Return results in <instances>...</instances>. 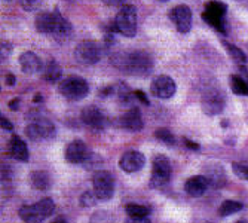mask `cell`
<instances>
[{"instance_id":"cell-40","label":"cell","mask_w":248,"mask_h":223,"mask_svg":"<svg viewBox=\"0 0 248 223\" xmlns=\"http://www.w3.org/2000/svg\"><path fill=\"white\" fill-rule=\"evenodd\" d=\"M18 107H19V98H14V100L9 103V109H11V110H18Z\"/></svg>"},{"instance_id":"cell-12","label":"cell","mask_w":248,"mask_h":223,"mask_svg":"<svg viewBox=\"0 0 248 223\" xmlns=\"http://www.w3.org/2000/svg\"><path fill=\"white\" fill-rule=\"evenodd\" d=\"M175 91H177V85H175L174 79L167 75L156 76L150 83V93L156 98L168 100L175 94Z\"/></svg>"},{"instance_id":"cell-17","label":"cell","mask_w":248,"mask_h":223,"mask_svg":"<svg viewBox=\"0 0 248 223\" xmlns=\"http://www.w3.org/2000/svg\"><path fill=\"white\" fill-rule=\"evenodd\" d=\"M119 124L124 129L131 131V132H139L143 129L144 127V121L141 116V112L137 107H131L129 110H126L125 113L121 116Z\"/></svg>"},{"instance_id":"cell-21","label":"cell","mask_w":248,"mask_h":223,"mask_svg":"<svg viewBox=\"0 0 248 223\" xmlns=\"http://www.w3.org/2000/svg\"><path fill=\"white\" fill-rule=\"evenodd\" d=\"M205 177H207L210 186H213V188H223L226 185V173H224V168L218 164L210 165L207 168Z\"/></svg>"},{"instance_id":"cell-22","label":"cell","mask_w":248,"mask_h":223,"mask_svg":"<svg viewBox=\"0 0 248 223\" xmlns=\"http://www.w3.org/2000/svg\"><path fill=\"white\" fill-rule=\"evenodd\" d=\"M42 76L43 79L49 82V83H55L61 79L62 76V70H61V67L60 64L55 61V60H49L46 64L43 65V69H42Z\"/></svg>"},{"instance_id":"cell-31","label":"cell","mask_w":248,"mask_h":223,"mask_svg":"<svg viewBox=\"0 0 248 223\" xmlns=\"http://www.w3.org/2000/svg\"><path fill=\"white\" fill-rule=\"evenodd\" d=\"M232 168H233V173H235L239 178H242V180L248 182V165L235 162V164H232Z\"/></svg>"},{"instance_id":"cell-23","label":"cell","mask_w":248,"mask_h":223,"mask_svg":"<svg viewBox=\"0 0 248 223\" xmlns=\"http://www.w3.org/2000/svg\"><path fill=\"white\" fill-rule=\"evenodd\" d=\"M31 186L37 191H48L51 188V175L46 171H33L29 175Z\"/></svg>"},{"instance_id":"cell-33","label":"cell","mask_w":248,"mask_h":223,"mask_svg":"<svg viewBox=\"0 0 248 223\" xmlns=\"http://www.w3.org/2000/svg\"><path fill=\"white\" fill-rule=\"evenodd\" d=\"M11 51H12L11 43L9 42H2V61H5V58L9 57Z\"/></svg>"},{"instance_id":"cell-8","label":"cell","mask_w":248,"mask_h":223,"mask_svg":"<svg viewBox=\"0 0 248 223\" xmlns=\"http://www.w3.org/2000/svg\"><path fill=\"white\" fill-rule=\"evenodd\" d=\"M172 174V167L165 155H155L152 159V175L150 185L153 188H162L167 185Z\"/></svg>"},{"instance_id":"cell-16","label":"cell","mask_w":248,"mask_h":223,"mask_svg":"<svg viewBox=\"0 0 248 223\" xmlns=\"http://www.w3.org/2000/svg\"><path fill=\"white\" fill-rule=\"evenodd\" d=\"M89 149L82 140H73L65 147V161L70 164H83L89 156Z\"/></svg>"},{"instance_id":"cell-41","label":"cell","mask_w":248,"mask_h":223,"mask_svg":"<svg viewBox=\"0 0 248 223\" xmlns=\"http://www.w3.org/2000/svg\"><path fill=\"white\" fill-rule=\"evenodd\" d=\"M51 223H67L64 219H61V217H58V219H55L54 222H51Z\"/></svg>"},{"instance_id":"cell-45","label":"cell","mask_w":248,"mask_h":223,"mask_svg":"<svg viewBox=\"0 0 248 223\" xmlns=\"http://www.w3.org/2000/svg\"><path fill=\"white\" fill-rule=\"evenodd\" d=\"M208 223H214V222H208Z\"/></svg>"},{"instance_id":"cell-15","label":"cell","mask_w":248,"mask_h":223,"mask_svg":"<svg viewBox=\"0 0 248 223\" xmlns=\"http://www.w3.org/2000/svg\"><path fill=\"white\" fill-rule=\"evenodd\" d=\"M146 165V156L139 150H128L119 158V167L125 173L140 171Z\"/></svg>"},{"instance_id":"cell-26","label":"cell","mask_w":248,"mask_h":223,"mask_svg":"<svg viewBox=\"0 0 248 223\" xmlns=\"http://www.w3.org/2000/svg\"><path fill=\"white\" fill-rule=\"evenodd\" d=\"M125 211L128 214V217L132 219H143V217H149V207L146 206H140V204H128L125 207Z\"/></svg>"},{"instance_id":"cell-18","label":"cell","mask_w":248,"mask_h":223,"mask_svg":"<svg viewBox=\"0 0 248 223\" xmlns=\"http://www.w3.org/2000/svg\"><path fill=\"white\" fill-rule=\"evenodd\" d=\"M208 186L210 183L205 175H193L185 183V192L192 198H199L207 192Z\"/></svg>"},{"instance_id":"cell-6","label":"cell","mask_w":248,"mask_h":223,"mask_svg":"<svg viewBox=\"0 0 248 223\" xmlns=\"http://www.w3.org/2000/svg\"><path fill=\"white\" fill-rule=\"evenodd\" d=\"M116 32L125 37H132L137 33V9L132 5H124L116 14L115 19Z\"/></svg>"},{"instance_id":"cell-38","label":"cell","mask_w":248,"mask_h":223,"mask_svg":"<svg viewBox=\"0 0 248 223\" xmlns=\"http://www.w3.org/2000/svg\"><path fill=\"white\" fill-rule=\"evenodd\" d=\"M107 6H119L124 3V0H103Z\"/></svg>"},{"instance_id":"cell-42","label":"cell","mask_w":248,"mask_h":223,"mask_svg":"<svg viewBox=\"0 0 248 223\" xmlns=\"http://www.w3.org/2000/svg\"><path fill=\"white\" fill-rule=\"evenodd\" d=\"M42 100H43V98H42V96H40V94H37V96L34 97V101H36V103H39V101H42Z\"/></svg>"},{"instance_id":"cell-13","label":"cell","mask_w":248,"mask_h":223,"mask_svg":"<svg viewBox=\"0 0 248 223\" xmlns=\"http://www.w3.org/2000/svg\"><path fill=\"white\" fill-rule=\"evenodd\" d=\"M168 16L174 22V26H175L178 33L186 34L190 32V29H192V11L189 6L178 5L168 12Z\"/></svg>"},{"instance_id":"cell-25","label":"cell","mask_w":248,"mask_h":223,"mask_svg":"<svg viewBox=\"0 0 248 223\" xmlns=\"http://www.w3.org/2000/svg\"><path fill=\"white\" fill-rule=\"evenodd\" d=\"M244 210V204L239 203V201H233V199H226V201H223L220 208H218V213L220 216L223 217H228V216H232L238 211Z\"/></svg>"},{"instance_id":"cell-7","label":"cell","mask_w":248,"mask_h":223,"mask_svg":"<svg viewBox=\"0 0 248 223\" xmlns=\"http://www.w3.org/2000/svg\"><path fill=\"white\" fill-rule=\"evenodd\" d=\"M103 45L95 40H83L75 48V58L83 65L97 64L103 57Z\"/></svg>"},{"instance_id":"cell-32","label":"cell","mask_w":248,"mask_h":223,"mask_svg":"<svg viewBox=\"0 0 248 223\" xmlns=\"http://www.w3.org/2000/svg\"><path fill=\"white\" fill-rule=\"evenodd\" d=\"M19 3L26 11H34L36 8L40 6L42 0H19Z\"/></svg>"},{"instance_id":"cell-14","label":"cell","mask_w":248,"mask_h":223,"mask_svg":"<svg viewBox=\"0 0 248 223\" xmlns=\"http://www.w3.org/2000/svg\"><path fill=\"white\" fill-rule=\"evenodd\" d=\"M80 119L82 122L89 127V128H93V129H104L106 125H107V119H106V115L103 113V112L97 107V106H86L83 110H82V113H80Z\"/></svg>"},{"instance_id":"cell-24","label":"cell","mask_w":248,"mask_h":223,"mask_svg":"<svg viewBox=\"0 0 248 223\" xmlns=\"http://www.w3.org/2000/svg\"><path fill=\"white\" fill-rule=\"evenodd\" d=\"M229 85L231 89L238 96H248V82L241 75H232L229 76Z\"/></svg>"},{"instance_id":"cell-20","label":"cell","mask_w":248,"mask_h":223,"mask_svg":"<svg viewBox=\"0 0 248 223\" xmlns=\"http://www.w3.org/2000/svg\"><path fill=\"white\" fill-rule=\"evenodd\" d=\"M19 64H21V69L24 73L27 75H33L37 73L43 69V64L40 61V58L34 54V52H24L21 54L19 57Z\"/></svg>"},{"instance_id":"cell-4","label":"cell","mask_w":248,"mask_h":223,"mask_svg":"<svg viewBox=\"0 0 248 223\" xmlns=\"http://www.w3.org/2000/svg\"><path fill=\"white\" fill-rule=\"evenodd\" d=\"M226 12H228L226 3L211 0V2L205 3V11L202 14V18H204V21L207 24H210L214 30H217L221 34H226L228 32Z\"/></svg>"},{"instance_id":"cell-43","label":"cell","mask_w":248,"mask_h":223,"mask_svg":"<svg viewBox=\"0 0 248 223\" xmlns=\"http://www.w3.org/2000/svg\"><path fill=\"white\" fill-rule=\"evenodd\" d=\"M236 223H248V222H247V220H238Z\"/></svg>"},{"instance_id":"cell-29","label":"cell","mask_w":248,"mask_h":223,"mask_svg":"<svg viewBox=\"0 0 248 223\" xmlns=\"http://www.w3.org/2000/svg\"><path fill=\"white\" fill-rule=\"evenodd\" d=\"M97 201H98V196L95 195L94 191H86L82 193L80 196V206L83 208H89V207H93L97 204Z\"/></svg>"},{"instance_id":"cell-5","label":"cell","mask_w":248,"mask_h":223,"mask_svg":"<svg viewBox=\"0 0 248 223\" xmlns=\"http://www.w3.org/2000/svg\"><path fill=\"white\" fill-rule=\"evenodd\" d=\"M58 91L67 100L79 101L88 96L89 86H88V82L80 76H67L60 82Z\"/></svg>"},{"instance_id":"cell-2","label":"cell","mask_w":248,"mask_h":223,"mask_svg":"<svg viewBox=\"0 0 248 223\" xmlns=\"http://www.w3.org/2000/svg\"><path fill=\"white\" fill-rule=\"evenodd\" d=\"M36 29L39 33L49 34L57 40H65L72 36V24L58 11L39 14L36 18Z\"/></svg>"},{"instance_id":"cell-11","label":"cell","mask_w":248,"mask_h":223,"mask_svg":"<svg viewBox=\"0 0 248 223\" xmlns=\"http://www.w3.org/2000/svg\"><path fill=\"white\" fill-rule=\"evenodd\" d=\"M26 136L33 140H49L55 136V125L46 118H34L26 127Z\"/></svg>"},{"instance_id":"cell-36","label":"cell","mask_w":248,"mask_h":223,"mask_svg":"<svg viewBox=\"0 0 248 223\" xmlns=\"http://www.w3.org/2000/svg\"><path fill=\"white\" fill-rule=\"evenodd\" d=\"M183 143H185V146H187L192 150H198L199 149V144L195 143V142H192V140H189V139H183Z\"/></svg>"},{"instance_id":"cell-1","label":"cell","mask_w":248,"mask_h":223,"mask_svg":"<svg viewBox=\"0 0 248 223\" xmlns=\"http://www.w3.org/2000/svg\"><path fill=\"white\" fill-rule=\"evenodd\" d=\"M111 64L118 70L132 76H147L153 70V60L143 51L118 52L111 57Z\"/></svg>"},{"instance_id":"cell-10","label":"cell","mask_w":248,"mask_h":223,"mask_svg":"<svg viewBox=\"0 0 248 223\" xmlns=\"http://www.w3.org/2000/svg\"><path fill=\"white\" fill-rule=\"evenodd\" d=\"M224 104H226V96L218 88H208L202 96L201 106L204 113L208 116L220 115L224 109Z\"/></svg>"},{"instance_id":"cell-28","label":"cell","mask_w":248,"mask_h":223,"mask_svg":"<svg viewBox=\"0 0 248 223\" xmlns=\"http://www.w3.org/2000/svg\"><path fill=\"white\" fill-rule=\"evenodd\" d=\"M155 137L159 140V142H162L164 144H167V146H174L175 144V137H174V134L170 131V129H167V128H159V129H156L155 131Z\"/></svg>"},{"instance_id":"cell-30","label":"cell","mask_w":248,"mask_h":223,"mask_svg":"<svg viewBox=\"0 0 248 223\" xmlns=\"http://www.w3.org/2000/svg\"><path fill=\"white\" fill-rule=\"evenodd\" d=\"M103 164V159L100 158V156L97 155V153H89V156L86 158V161L83 162V165H85V168L86 170H94V168H97V167H100Z\"/></svg>"},{"instance_id":"cell-44","label":"cell","mask_w":248,"mask_h":223,"mask_svg":"<svg viewBox=\"0 0 248 223\" xmlns=\"http://www.w3.org/2000/svg\"><path fill=\"white\" fill-rule=\"evenodd\" d=\"M159 2H168V0H159Z\"/></svg>"},{"instance_id":"cell-34","label":"cell","mask_w":248,"mask_h":223,"mask_svg":"<svg viewBox=\"0 0 248 223\" xmlns=\"http://www.w3.org/2000/svg\"><path fill=\"white\" fill-rule=\"evenodd\" d=\"M134 96L137 100H140L143 104H149V98L146 97V94L141 91V89H137V91H134Z\"/></svg>"},{"instance_id":"cell-39","label":"cell","mask_w":248,"mask_h":223,"mask_svg":"<svg viewBox=\"0 0 248 223\" xmlns=\"http://www.w3.org/2000/svg\"><path fill=\"white\" fill-rule=\"evenodd\" d=\"M5 82H6V85H9V86H12V85H15V82H16V79H15V76L14 75H6V78H5Z\"/></svg>"},{"instance_id":"cell-9","label":"cell","mask_w":248,"mask_h":223,"mask_svg":"<svg viewBox=\"0 0 248 223\" xmlns=\"http://www.w3.org/2000/svg\"><path fill=\"white\" fill-rule=\"evenodd\" d=\"M93 191L101 201H108L115 195V177L110 171L98 170L93 175Z\"/></svg>"},{"instance_id":"cell-35","label":"cell","mask_w":248,"mask_h":223,"mask_svg":"<svg viewBox=\"0 0 248 223\" xmlns=\"http://www.w3.org/2000/svg\"><path fill=\"white\" fill-rule=\"evenodd\" d=\"M0 124H2V128L3 129H6V131H12L14 129V125L5 118V116H2V118H0Z\"/></svg>"},{"instance_id":"cell-27","label":"cell","mask_w":248,"mask_h":223,"mask_svg":"<svg viewBox=\"0 0 248 223\" xmlns=\"http://www.w3.org/2000/svg\"><path fill=\"white\" fill-rule=\"evenodd\" d=\"M223 43H224V48L228 49V52H229V55H231V58L233 61H236L238 64H245L247 57H245V54L238 47H235V45H232L229 42H223Z\"/></svg>"},{"instance_id":"cell-19","label":"cell","mask_w":248,"mask_h":223,"mask_svg":"<svg viewBox=\"0 0 248 223\" xmlns=\"http://www.w3.org/2000/svg\"><path fill=\"white\" fill-rule=\"evenodd\" d=\"M8 152L15 161L19 162H27L29 161V149L26 142L19 136H12L8 144Z\"/></svg>"},{"instance_id":"cell-3","label":"cell","mask_w":248,"mask_h":223,"mask_svg":"<svg viewBox=\"0 0 248 223\" xmlns=\"http://www.w3.org/2000/svg\"><path fill=\"white\" fill-rule=\"evenodd\" d=\"M55 211V203L51 198H43L31 206H22L18 211L24 223H42Z\"/></svg>"},{"instance_id":"cell-37","label":"cell","mask_w":248,"mask_h":223,"mask_svg":"<svg viewBox=\"0 0 248 223\" xmlns=\"http://www.w3.org/2000/svg\"><path fill=\"white\" fill-rule=\"evenodd\" d=\"M126 223H150L149 217H143V219H132V217H128V222Z\"/></svg>"}]
</instances>
